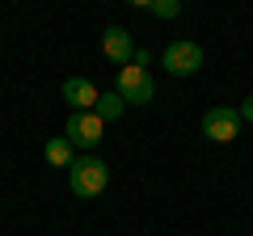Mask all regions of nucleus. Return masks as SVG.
<instances>
[{
  "instance_id": "423d86ee",
  "label": "nucleus",
  "mask_w": 253,
  "mask_h": 236,
  "mask_svg": "<svg viewBox=\"0 0 253 236\" xmlns=\"http://www.w3.org/2000/svg\"><path fill=\"white\" fill-rule=\"evenodd\" d=\"M101 51H106V59H114V64H131V59H135V42H131V34H126L123 26H110L106 34H101Z\"/></svg>"
},
{
  "instance_id": "f257e3e1",
  "label": "nucleus",
  "mask_w": 253,
  "mask_h": 236,
  "mask_svg": "<svg viewBox=\"0 0 253 236\" xmlns=\"http://www.w3.org/2000/svg\"><path fill=\"white\" fill-rule=\"evenodd\" d=\"M110 182V164L97 160V156H76L68 164V186H72L76 198H97Z\"/></svg>"
},
{
  "instance_id": "9d476101",
  "label": "nucleus",
  "mask_w": 253,
  "mask_h": 236,
  "mask_svg": "<svg viewBox=\"0 0 253 236\" xmlns=\"http://www.w3.org/2000/svg\"><path fill=\"white\" fill-rule=\"evenodd\" d=\"M152 13H156L161 21H173V17L181 13V0H152Z\"/></svg>"
},
{
  "instance_id": "20e7f679",
  "label": "nucleus",
  "mask_w": 253,
  "mask_h": 236,
  "mask_svg": "<svg viewBox=\"0 0 253 236\" xmlns=\"http://www.w3.org/2000/svg\"><path fill=\"white\" fill-rule=\"evenodd\" d=\"M68 144L72 148H97L101 144V131H106V122L97 118V110H76L72 118H68Z\"/></svg>"
},
{
  "instance_id": "6e6552de",
  "label": "nucleus",
  "mask_w": 253,
  "mask_h": 236,
  "mask_svg": "<svg viewBox=\"0 0 253 236\" xmlns=\"http://www.w3.org/2000/svg\"><path fill=\"white\" fill-rule=\"evenodd\" d=\"M42 156H46V160L55 164V169H68V164L76 160V156H72V144H68V135H59V139H51V144L42 148Z\"/></svg>"
},
{
  "instance_id": "39448f33",
  "label": "nucleus",
  "mask_w": 253,
  "mask_h": 236,
  "mask_svg": "<svg viewBox=\"0 0 253 236\" xmlns=\"http://www.w3.org/2000/svg\"><path fill=\"white\" fill-rule=\"evenodd\" d=\"M203 135L215 139V144H232V139L241 135V114L228 110V106L207 110V114H203Z\"/></svg>"
},
{
  "instance_id": "f03ea898",
  "label": "nucleus",
  "mask_w": 253,
  "mask_h": 236,
  "mask_svg": "<svg viewBox=\"0 0 253 236\" xmlns=\"http://www.w3.org/2000/svg\"><path fill=\"white\" fill-rule=\"evenodd\" d=\"M118 97L126 101V106H148V101L156 97V80L148 76V68H139V64H123L118 68Z\"/></svg>"
},
{
  "instance_id": "0eeeda50",
  "label": "nucleus",
  "mask_w": 253,
  "mask_h": 236,
  "mask_svg": "<svg viewBox=\"0 0 253 236\" xmlns=\"http://www.w3.org/2000/svg\"><path fill=\"white\" fill-rule=\"evenodd\" d=\"M97 97H101V93L93 89L84 76H68V80H63V101H72L76 110H93V106H97Z\"/></svg>"
},
{
  "instance_id": "7ed1b4c3",
  "label": "nucleus",
  "mask_w": 253,
  "mask_h": 236,
  "mask_svg": "<svg viewBox=\"0 0 253 236\" xmlns=\"http://www.w3.org/2000/svg\"><path fill=\"white\" fill-rule=\"evenodd\" d=\"M161 64H165V72H169V76H194V72L203 68V46H199V42H186V38H177V42L165 46Z\"/></svg>"
},
{
  "instance_id": "9b49d317",
  "label": "nucleus",
  "mask_w": 253,
  "mask_h": 236,
  "mask_svg": "<svg viewBox=\"0 0 253 236\" xmlns=\"http://www.w3.org/2000/svg\"><path fill=\"white\" fill-rule=\"evenodd\" d=\"M236 114H241V122H253V93L241 101V110H236Z\"/></svg>"
},
{
  "instance_id": "1a4fd4ad",
  "label": "nucleus",
  "mask_w": 253,
  "mask_h": 236,
  "mask_svg": "<svg viewBox=\"0 0 253 236\" xmlns=\"http://www.w3.org/2000/svg\"><path fill=\"white\" fill-rule=\"evenodd\" d=\"M93 110H97L101 122H114V118L126 110V101L118 97V89H110V93H101V97H97V106H93Z\"/></svg>"
},
{
  "instance_id": "f8f14e48",
  "label": "nucleus",
  "mask_w": 253,
  "mask_h": 236,
  "mask_svg": "<svg viewBox=\"0 0 253 236\" xmlns=\"http://www.w3.org/2000/svg\"><path fill=\"white\" fill-rule=\"evenodd\" d=\"M126 4H135V9H152V0H126Z\"/></svg>"
}]
</instances>
